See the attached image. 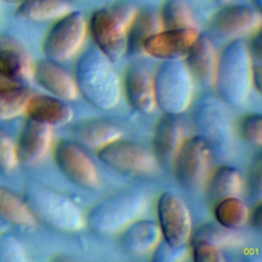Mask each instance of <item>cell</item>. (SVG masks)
Segmentation results:
<instances>
[{
  "instance_id": "6da1fadb",
  "label": "cell",
  "mask_w": 262,
  "mask_h": 262,
  "mask_svg": "<svg viewBox=\"0 0 262 262\" xmlns=\"http://www.w3.org/2000/svg\"><path fill=\"white\" fill-rule=\"evenodd\" d=\"M75 81L83 97L100 110L114 108L121 97V80L113 61L98 48L87 49L78 59Z\"/></svg>"
},
{
  "instance_id": "7a4b0ae2",
  "label": "cell",
  "mask_w": 262,
  "mask_h": 262,
  "mask_svg": "<svg viewBox=\"0 0 262 262\" xmlns=\"http://www.w3.org/2000/svg\"><path fill=\"white\" fill-rule=\"evenodd\" d=\"M252 85L250 49L243 41L234 40L218 55L214 86L227 105L241 106L248 99Z\"/></svg>"
},
{
  "instance_id": "3957f363",
  "label": "cell",
  "mask_w": 262,
  "mask_h": 262,
  "mask_svg": "<svg viewBox=\"0 0 262 262\" xmlns=\"http://www.w3.org/2000/svg\"><path fill=\"white\" fill-rule=\"evenodd\" d=\"M25 202L36 219L60 231H77L85 225L78 206L60 192L38 182L28 184Z\"/></svg>"
},
{
  "instance_id": "277c9868",
  "label": "cell",
  "mask_w": 262,
  "mask_h": 262,
  "mask_svg": "<svg viewBox=\"0 0 262 262\" xmlns=\"http://www.w3.org/2000/svg\"><path fill=\"white\" fill-rule=\"evenodd\" d=\"M146 206L144 193L137 188L120 189L95 204L85 222L100 233H116L137 220Z\"/></svg>"
},
{
  "instance_id": "5b68a950",
  "label": "cell",
  "mask_w": 262,
  "mask_h": 262,
  "mask_svg": "<svg viewBox=\"0 0 262 262\" xmlns=\"http://www.w3.org/2000/svg\"><path fill=\"white\" fill-rule=\"evenodd\" d=\"M223 100L216 97H203L193 112V124L200 135L218 158L228 159L233 154L234 130Z\"/></svg>"
},
{
  "instance_id": "8992f818",
  "label": "cell",
  "mask_w": 262,
  "mask_h": 262,
  "mask_svg": "<svg viewBox=\"0 0 262 262\" xmlns=\"http://www.w3.org/2000/svg\"><path fill=\"white\" fill-rule=\"evenodd\" d=\"M156 104L165 114L179 115L190 105L193 78L184 61L164 60L154 76Z\"/></svg>"
},
{
  "instance_id": "52a82bcc",
  "label": "cell",
  "mask_w": 262,
  "mask_h": 262,
  "mask_svg": "<svg viewBox=\"0 0 262 262\" xmlns=\"http://www.w3.org/2000/svg\"><path fill=\"white\" fill-rule=\"evenodd\" d=\"M87 34V23L80 11H71L58 18L48 32L43 51L53 61L72 58L82 47Z\"/></svg>"
},
{
  "instance_id": "ba28073f",
  "label": "cell",
  "mask_w": 262,
  "mask_h": 262,
  "mask_svg": "<svg viewBox=\"0 0 262 262\" xmlns=\"http://www.w3.org/2000/svg\"><path fill=\"white\" fill-rule=\"evenodd\" d=\"M210 148L201 136L184 139L173 162L178 183L187 190H196L205 183Z\"/></svg>"
},
{
  "instance_id": "9c48e42d",
  "label": "cell",
  "mask_w": 262,
  "mask_h": 262,
  "mask_svg": "<svg viewBox=\"0 0 262 262\" xmlns=\"http://www.w3.org/2000/svg\"><path fill=\"white\" fill-rule=\"evenodd\" d=\"M158 216L165 242L174 248L185 247L192 232L191 217L185 203L176 194L165 192L158 202Z\"/></svg>"
},
{
  "instance_id": "30bf717a",
  "label": "cell",
  "mask_w": 262,
  "mask_h": 262,
  "mask_svg": "<svg viewBox=\"0 0 262 262\" xmlns=\"http://www.w3.org/2000/svg\"><path fill=\"white\" fill-rule=\"evenodd\" d=\"M98 158L112 169L132 175L151 173L158 164L154 155L141 145L120 139L101 147Z\"/></svg>"
},
{
  "instance_id": "8fae6325",
  "label": "cell",
  "mask_w": 262,
  "mask_h": 262,
  "mask_svg": "<svg viewBox=\"0 0 262 262\" xmlns=\"http://www.w3.org/2000/svg\"><path fill=\"white\" fill-rule=\"evenodd\" d=\"M54 160L60 171L74 183L85 189L100 185L98 170L91 158L78 144L62 140L54 148Z\"/></svg>"
},
{
  "instance_id": "7c38bea8",
  "label": "cell",
  "mask_w": 262,
  "mask_h": 262,
  "mask_svg": "<svg viewBox=\"0 0 262 262\" xmlns=\"http://www.w3.org/2000/svg\"><path fill=\"white\" fill-rule=\"evenodd\" d=\"M90 31L98 49L113 62L127 52L128 28L108 7L94 11L90 19Z\"/></svg>"
},
{
  "instance_id": "4fadbf2b",
  "label": "cell",
  "mask_w": 262,
  "mask_h": 262,
  "mask_svg": "<svg viewBox=\"0 0 262 262\" xmlns=\"http://www.w3.org/2000/svg\"><path fill=\"white\" fill-rule=\"evenodd\" d=\"M33 73L34 63L26 48L13 37L0 34V87L24 85Z\"/></svg>"
},
{
  "instance_id": "5bb4252c",
  "label": "cell",
  "mask_w": 262,
  "mask_h": 262,
  "mask_svg": "<svg viewBox=\"0 0 262 262\" xmlns=\"http://www.w3.org/2000/svg\"><path fill=\"white\" fill-rule=\"evenodd\" d=\"M199 35L195 28L162 30L143 43L142 51L162 60L184 58Z\"/></svg>"
},
{
  "instance_id": "9a60e30c",
  "label": "cell",
  "mask_w": 262,
  "mask_h": 262,
  "mask_svg": "<svg viewBox=\"0 0 262 262\" xmlns=\"http://www.w3.org/2000/svg\"><path fill=\"white\" fill-rule=\"evenodd\" d=\"M261 25L260 9L247 5L227 6L218 11L212 19V28L217 33L229 37L258 33Z\"/></svg>"
},
{
  "instance_id": "2e32d148",
  "label": "cell",
  "mask_w": 262,
  "mask_h": 262,
  "mask_svg": "<svg viewBox=\"0 0 262 262\" xmlns=\"http://www.w3.org/2000/svg\"><path fill=\"white\" fill-rule=\"evenodd\" d=\"M51 141L52 131L50 126L28 119L15 143L18 164L30 166L40 162L48 152Z\"/></svg>"
},
{
  "instance_id": "e0dca14e",
  "label": "cell",
  "mask_w": 262,
  "mask_h": 262,
  "mask_svg": "<svg viewBox=\"0 0 262 262\" xmlns=\"http://www.w3.org/2000/svg\"><path fill=\"white\" fill-rule=\"evenodd\" d=\"M183 129L176 115L165 114L157 123L152 136V155L163 167L173 165L183 141Z\"/></svg>"
},
{
  "instance_id": "ac0fdd59",
  "label": "cell",
  "mask_w": 262,
  "mask_h": 262,
  "mask_svg": "<svg viewBox=\"0 0 262 262\" xmlns=\"http://www.w3.org/2000/svg\"><path fill=\"white\" fill-rule=\"evenodd\" d=\"M33 78L53 96L63 100H73L78 96L75 78L53 60H41L34 64Z\"/></svg>"
},
{
  "instance_id": "d6986e66",
  "label": "cell",
  "mask_w": 262,
  "mask_h": 262,
  "mask_svg": "<svg viewBox=\"0 0 262 262\" xmlns=\"http://www.w3.org/2000/svg\"><path fill=\"white\" fill-rule=\"evenodd\" d=\"M218 55L212 40L199 35L184 57V63L193 79L204 86H214Z\"/></svg>"
},
{
  "instance_id": "ffe728a7",
  "label": "cell",
  "mask_w": 262,
  "mask_h": 262,
  "mask_svg": "<svg viewBox=\"0 0 262 262\" xmlns=\"http://www.w3.org/2000/svg\"><path fill=\"white\" fill-rule=\"evenodd\" d=\"M125 89L130 104L138 112L150 114L157 107L154 77L145 67H130L125 79Z\"/></svg>"
},
{
  "instance_id": "44dd1931",
  "label": "cell",
  "mask_w": 262,
  "mask_h": 262,
  "mask_svg": "<svg viewBox=\"0 0 262 262\" xmlns=\"http://www.w3.org/2000/svg\"><path fill=\"white\" fill-rule=\"evenodd\" d=\"M25 113L29 119L44 123L50 127L67 125L74 117L73 110L63 99L44 94H32Z\"/></svg>"
},
{
  "instance_id": "7402d4cb",
  "label": "cell",
  "mask_w": 262,
  "mask_h": 262,
  "mask_svg": "<svg viewBox=\"0 0 262 262\" xmlns=\"http://www.w3.org/2000/svg\"><path fill=\"white\" fill-rule=\"evenodd\" d=\"M122 247L132 255H145L160 244L162 232L151 220H135L122 230Z\"/></svg>"
},
{
  "instance_id": "603a6c76",
  "label": "cell",
  "mask_w": 262,
  "mask_h": 262,
  "mask_svg": "<svg viewBox=\"0 0 262 262\" xmlns=\"http://www.w3.org/2000/svg\"><path fill=\"white\" fill-rule=\"evenodd\" d=\"M162 30L159 12L151 8L138 9L127 31V52L130 54L143 53V43Z\"/></svg>"
},
{
  "instance_id": "cb8c5ba5",
  "label": "cell",
  "mask_w": 262,
  "mask_h": 262,
  "mask_svg": "<svg viewBox=\"0 0 262 262\" xmlns=\"http://www.w3.org/2000/svg\"><path fill=\"white\" fill-rule=\"evenodd\" d=\"M74 133L83 145L99 149L122 137V130L117 125L102 120L82 122L75 127Z\"/></svg>"
},
{
  "instance_id": "d4e9b609",
  "label": "cell",
  "mask_w": 262,
  "mask_h": 262,
  "mask_svg": "<svg viewBox=\"0 0 262 262\" xmlns=\"http://www.w3.org/2000/svg\"><path fill=\"white\" fill-rule=\"evenodd\" d=\"M73 6L70 0H25L15 11L19 18L43 21L58 19L70 13Z\"/></svg>"
},
{
  "instance_id": "484cf974",
  "label": "cell",
  "mask_w": 262,
  "mask_h": 262,
  "mask_svg": "<svg viewBox=\"0 0 262 262\" xmlns=\"http://www.w3.org/2000/svg\"><path fill=\"white\" fill-rule=\"evenodd\" d=\"M0 219L8 224L31 227L37 219L24 199L0 185Z\"/></svg>"
},
{
  "instance_id": "4316f807",
  "label": "cell",
  "mask_w": 262,
  "mask_h": 262,
  "mask_svg": "<svg viewBox=\"0 0 262 262\" xmlns=\"http://www.w3.org/2000/svg\"><path fill=\"white\" fill-rule=\"evenodd\" d=\"M242 186V177L235 168L220 166L213 172L208 182V196L216 204L224 199L237 196Z\"/></svg>"
},
{
  "instance_id": "83f0119b",
  "label": "cell",
  "mask_w": 262,
  "mask_h": 262,
  "mask_svg": "<svg viewBox=\"0 0 262 262\" xmlns=\"http://www.w3.org/2000/svg\"><path fill=\"white\" fill-rule=\"evenodd\" d=\"M215 217L222 226L238 229L248 222L250 212L244 201L237 196H232L216 203Z\"/></svg>"
},
{
  "instance_id": "f1b7e54d",
  "label": "cell",
  "mask_w": 262,
  "mask_h": 262,
  "mask_svg": "<svg viewBox=\"0 0 262 262\" xmlns=\"http://www.w3.org/2000/svg\"><path fill=\"white\" fill-rule=\"evenodd\" d=\"M160 18L163 30L195 28L191 8L185 0H166Z\"/></svg>"
},
{
  "instance_id": "f546056e",
  "label": "cell",
  "mask_w": 262,
  "mask_h": 262,
  "mask_svg": "<svg viewBox=\"0 0 262 262\" xmlns=\"http://www.w3.org/2000/svg\"><path fill=\"white\" fill-rule=\"evenodd\" d=\"M190 243L205 242L217 247L218 249L224 247H233L242 243V235L235 231L222 226L221 224H205L191 232Z\"/></svg>"
},
{
  "instance_id": "4dcf8cb0",
  "label": "cell",
  "mask_w": 262,
  "mask_h": 262,
  "mask_svg": "<svg viewBox=\"0 0 262 262\" xmlns=\"http://www.w3.org/2000/svg\"><path fill=\"white\" fill-rule=\"evenodd\" d=\"M31 92L24 85L0 87V120H9L26 112Z\"/></svg>"
},
{
  "instance_id": "1f68e13d",
  "label": "cell",
  "mask_w": 262,
  "mask_h": 262,
  "mask_svg": "<svg viewBox=\"0 0 262 262\" xmlns=\"http://www.w3.org/2000/svg\"><path fill=\"white\" fill-rule=\"evenodd\" d=\"M26 259V252L21 243L8 232L1 233L0 262H23Z\"/></svg>"
},
{
  "instance_id": "d6a6232c",
  "label": "cell",
  "mask_w": 262,
  "mask_h": 262,
  "mask_svg": "<svg viewBox=\"0 0 262 262\" xmlns=\"http://www.w3.org/2000/svg\"><path fill=\"white\" fill-rule=\"evenodd\" d=\"M17 164L15 143L10 136L0 128V173H11Z\"/></svg>"
},
{
  "instance_id": "836d02e7",
  "label": "cell",
  "mask_w": 262,
  "mask_h": 262,
  "mask_svg": "<svg viewBox=\"0 0 262 262\" xmlns=\"http://www.w3.org/2000/svg\"><path fill=\"white\" fill-rule=\"evenodd\" d=\"M242 137L254 145L260 146L262 142V118L260 114H251L245 117L238 127Z\"/></svg>"
},
{
  "instance_id": "e575fe53",
  "label": "cell",
  "mask_w": 262,
  "mask_h": 262,
  "mask_svg": "<svg viewBox=\"0 0 262 262\" xmlns=\"http://www.w3.org/2000/svg\"><path fill=\"white\" fill-rule=\"evenodd\" d=\"M192 255L196 262H221L224 260L220 249L205 242H192Z\"/></svg>"
},
{
  "instance_id": "d590c367",
  "label": "cell",
  "mask_w": 262,
  "mask_h": 262,
  "mask_svg": "<svg viewBox=\"0 0 262 262\" xmlns=\"http://www.w3.org/2000/svg\"><path fill=\"white\" fill-rule=\"evenodd\" d=\"M185 255V247L174 248L168 245L166 242L159 244L154 250V260L155 261H176L182 259Z\"/></svg>"
},
{
  "instance_id": "8d00e7d4",
  "label": "cell",
  "mask_w": 262,
  "mask_h": 262,
  "mask_svg": "<svg viewBox=\"0 0 262 262\" xmlns=\"http://www.w3.org/2000/svg\"><path fill=\"white\" fill-rule=\"evenodd\" d=\"M250 191L252 192L251 196H258L261 195V158L258 156L254 163L252 164L251 174H250Z\"/></svg>"
},
{
  "instance_id": "74e56055",
  "label": "cell",
  "mask_w": 262,
  "mask_h": 262,
  "mask_svg": "<svg viewBox=\"0 0 262 262\" xmlns=\"http://www.w3.org/2000/svg\"><path fill=\"white\" fill-rule=\"evenodd\" d=\"M261 213H262V208L260 205H258L256 207V209L254 210L253 212V215H252V222H253V225L257 228V229H261Z\"/></svg>"
},
{
  "instance_id": "f35d334b",
  "label": "cell",
  "mask_w": 262,
  "mask_h": 262,
  "mask_svg": "<svg viewBox=\"0 0 262 262\" xmlns=\"http://www.w3.org/2000/svg\"><path fill=\"white\" fill-rule=\"evenodd\" d=\"M1 1H4L6 3H10V4H20L25 0H1Z\"/></svg>"
},
{
  "instance_id": "ab89813d",
  "label": "cell",
  "mask_w": 262,
  "mask_h": 262,
  "mask_svg": "<svg viewBox=\"0 0 262 262\" xmlns=\"http://www.w3.org/2000/svg\"><path fill=\"white\" fill-rule=\"evenodd\" d=\"M255 4V7H257L258 9L261 8V5H262V0H252Z\"/></svg>"
},
{
  "instance_id": "60d3db41",
  "label": "cell",
  "mask_w": 262,
  "mask_h": 262,
  "mask_svg": "<svg viewBox=\"0 0 262 262\" xmlns=\"http://www.w3.org/2000/svg\"><path fill=\"white\" fill-rule=\"evenodd\" d=\"M216 3L218 4H221V5H224V4H227L230 0H214Z\"/></svg>"
}]
</instances>
